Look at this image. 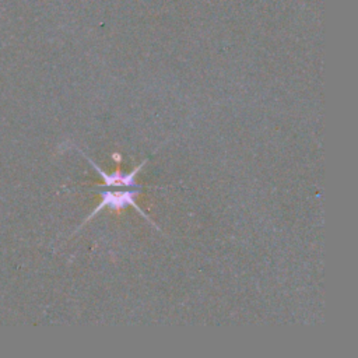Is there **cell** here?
Returning <instances> with one entry per match:
<instances>
[{"instance_id": "cell-1", "label": "cell", "mask_w": 358, "mask_h": 358, "mask_svg": "<svg viewBox=\"0 0 358 358\" xmlns=\"http://www.w3.org/2000/svg\"><path fill=\"white\" fill-rule=\"evenodd\" d=\"M99 193H101V201H99V204L94 208V211L83 221V224L77 228V229H80L83 225H85L91 218H94L101 210H103V208H110L112 211H119V210H122V208H124V207H127V206H131V207H134L136 210H137V213L143 217V218H145L147 221H148V224H151L154 228H157L158 229V227L148 218V215L145 214V213H143V210L137 206V203H136V197H137V194L140 193V189L138 190H98Z\"/></svg>"}, {"instance_id": "cell-2", "label": "cell", "mask_w": 358, "mask_h": 358, "mask_svg": "<svg viewBox=\"0 0 358 358\" xmlns=\"http://www.w3.org/2000/svg\"><path fill=\"white\" fill-rule=\"evenodd\" d=\"M78 152H81V155L94 166V169L98 172V175L103 179V185H102V187H136V189H143V185H137L136 183V176H137V173L141 171V168L145 165V162H147V159L145 161H143L138 166H136L131 172H129V173H123L120 169H116L115 172H112V173H106V172H103V171H101V168L88 157V155H85L81 150H78Z\"/></svg>"}, {"instance_id": "cell-3", "label": "cell", "mask_w": 358, "mask_h": 358, "mask_svg": "<svg viewBox=\"0 0 358 358\" xmlns=\"http://www.w3.org/2000/svg\"><path fill=\"white\" fill-rule=\"evenodd\" d=\"M112 157H113V159H115V161H116V162H120V155H119V154H117V152H115V154H113V155H112Z\"/></svg>"}]
</instances>
